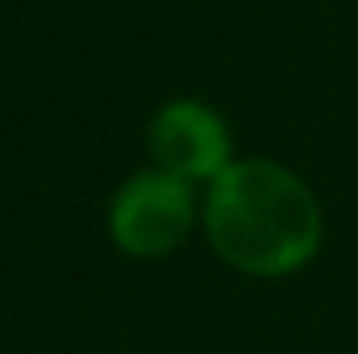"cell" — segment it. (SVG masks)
<instances>
[{
    "label": "cell",
    "mask_w": 358,
    "mask_h": 354,
    "mask_svg": "<svg viewBox=\"0 0 358 354\" xmlns=\"http://www.w3.org/2000/svg\"><path fill=\"white\" fill-rule=\"evenodd\" d=\"M204 221L217 255L250 275H287L321 242L313 192L267 159L229 163L213 179Z\"/></svg>",
    "instance_id": "1"
},
{
    "label": "cell",
    "mask_w": 358,
    "mask_h": 354,
    "mask_svg": "<svg viewBox=\"0 0 358 354\" xmlns=\"http://www.w3.org/2000/svg\"><path fill=\"white\" fill-rule=\"evenodd\" d=\"M192 229V192L187 179L167 171L134 176L113 200V238L138 259L176 250Z\"/></svg>",
    "instance_id": "2"
},
{
    "label": "cell",
    "mask_w": 358,
    "mask_h": 354,
    "mask_svg": "<svg viewBox=\"0 0 358 354\" xmlns=\"http://www.w3.org/2000/svg\"><path fill=\"white\" fill-rule=\"evenodd\" d=\"M150 150L167 176L217 179L229 167V134L221 117L196 100H176L150 121Z\"/></svg>",
    "instance_id": "3"
}]
</instances>
